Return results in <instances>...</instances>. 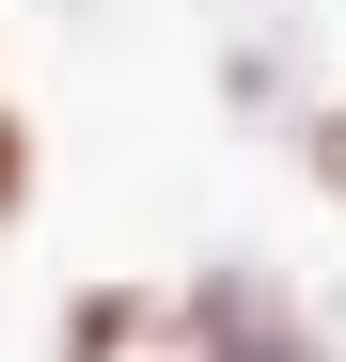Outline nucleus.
<instances>
[{
  "label": "nucleus",
  "instance_id": "obj_1",
  "mask_svg": "<svg viewBox=\"0 0 346 362\" xmlns=\"http://www.w3.org/2000/svg\"><path fill=\"white\" fill-rule=\"evenodd\" d=\"M157 346H173V362H346L330 315H315L283 268H252V252H220V268L173 284V299H157Z\"/></svg>",
  "mask_w": 346,
  "mask_h": 362
},
{
  "label": "nucleus",
  "instance_id": "obj_2",
  "mask_svg": "<svg viewBox=\"0 0 346 362\" xmlns=\"http://www.w3.org/2000/svg\"><path fill=\"white\" fill-rule=\"evenodd\" d=\"M47 362H157V299L142 284H79L47 315Z\"/></svg>",
  "mask_w": 346,
  "mask_h": 362
},
{
  "label": "nucleus",
  "instance_id": "obj_3",
  "mask_svg": "<svg viewBox=\"0 0 346 362\" xmlns=\"http://www.w3.org/2000/svg\"><path fill=\"white\" fill-rule=\"evenodd\" d=\"M0 221H32V127H16V95H0Z\"/></svg>",
  "mask_w": 346,
  "mask_h": 362
},
{
  "label": "nucleus",
  "instance_id": "obj_4",
  "mask_svg": "<svg viewBox=\"0 0 346 362\" xmlns=\"http://www.w3.org/2000/svg\"><path fill=\"white\" fill-rule=\"evenodd\" d=\"M299 173H315L330 205H346V110H315V127H299Z\"/></svg>",
  "mask_w": 346,
  "mask_h": 362
},
{
  "label": "nucleus",
  "instance_id": "obj_5",
  "mask_svg": "<svg viewBox=\"0 0 346 362\" xmlns=\"http://www.w3.org/2000/svg\"><path fill=\"white\" fill-rule=\"evenodd\" d=\"M157 362H173V346H157Z\"/></svg>",
  "mask_w": 346,
  "mask_h": 362
}]
</instances>
